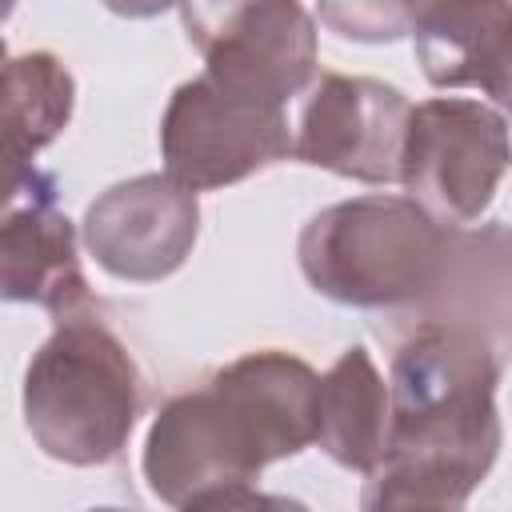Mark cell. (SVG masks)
I'll return each instance as SVG.
<instances>
[{"label":"cell","mask_w":512,"mask_h":512,"mask_svg":"<svg viewBox=\"0 0 512 512\" xmlns=\"http://www.w3.org/2000/svg\"><path fill=\"white\" fill-rule=\"evenodd\" d=\"M456 228L412 196H352L320 208L296 240L308 288L344 308H420L448 272Z\"/></svg>","instance_id":"1"},{"label":"cell","mask_w":512,"mask_h":512,"mask_svg":"<svg viewBox=\"0 0 512 512\" xmlns=\"http://www.w3.org/2000/svg\"><path fill=\"white\" fill-rule=\"evenodd\" d=\"M144 380L124 340L88 308L56 316L24 368V424L36 448L72 468H96L128 448Z\"/></svg>","instance_id":"2"},{"label":"cell","mask_w":512,"mask_h":512,"mask_svg":"<svg viewBox=\"0 0 512 512\" xmlns=\"http://www.w3.org/2000/svg\"><path fill=\"white\" fill-rule=\"evenodd\" d=\"M140 468L148 492L172 508H236L256 500L268 456L236 404L204 380L160 404Z\"/></svg>","instance_id":"3"},{"label":"cell","mask_w":512,"mask_h":512,"mask_svg":"<svg viewBox=\"0 0 512 512\" xmlns=\"http://www.w3.org/2000/svg\"><path fill=\"white\" fill-rule=\"evenodd\" d=\"M292 156L288 104L240 92L208 72L184 80L160 116V160L192 192H216Z\"/></svg>","instance_id":"4"},{"label":"cell","mask_w":512,"mask_h":512,"mask_svg":"<svg viewBox=\"0 0 512 512\" xmlns=\"http://www.w3.org/2000/svg\"><path fill=\"white\" fill-rule=\"evenodd\" d=\"M508 172V120L500 104L472 96H432L412 104L400 180L440 224L468 228L488 212Z\"/></svg>","instance_id":"5"},{"label":"cell","mask_w":512,"mask_h":512,"mask_svg":"<svg viewBox=\"0 0 512 512\" xmlns=\"http://www.w3.org/2000/svg\"><path fill=\"white\" fill-rule=\"evenodd\" d=\"M204 72L288 104L316 76V20L300 0H176Z\"/></svg>","instance_id":"6"},{"label":"cell","mask_w":512,"mask_h":512,"mask_svg":"<svg viewBox=\"0 0 512 512\" xmlns=\"http://www.w3.org/2000/svg\"><path fill=\"white\" fill-rule=\"evenodd\" d=\"M412 100L376 76L324 72L296 116L292 156L360 184H396Z\"/></svg>","instance_id":"7"},{"label":"cell","mask_w":512,"mask_h":512,"mask_svg":"<svg viewBox=\"0 0 512 512\" xmlns=\"http://www.w3.org/2000/svg\"><path fill=\"white\" fill-rule=\"evenodd\" d=\"M200 192L168 172H144L100 192L80 224L88 256L116 280L156 284L172 276L200 236Z\"/></svg>","instance_id":"8"},{"label":"cell","mask_w":512,"mask_h":512,"mask_svg":"<svg viewBox=\"0 0 512 512\" xmlns=\"http://www.w3.org/2000/svg\"><path fill=\"white\" fill-rule=\"evenodd\" d=\"M0 300L40 304L52 316L92 308L80 236L56 208V196L24 200L0 212Z\"/></svg>","instance_id":"9"},{"label":"cell","mask_w":512,"mask_h":512,"mask_svg":"<svg viewBox=\"0 0 512 512\" xmlns=\"http://www.w3.org/2000/svg\"><path fill=\"white\" fill-rule=\"evenodd\" d=\"M412 48L432 88H480L492 104L508 100L512 4L440 0L412 24Z\"/></svg>","instance_id":"10"},{"label":"cell","mask_w":512,"mask_h":512,"mask_svg":"<svg viewBox=\"0 0 512 512\" xmlns=\"http://www.w3.org/2000/svg\"><path fill=\"white\" fill-rule=\"evenodd\" d=\"M248 420L268 464L296 456L316 432V384L320 372L280 348L244 352L208 376Z\"/></svg>","instance_id":"11"},{"label":"cell","mask_w":512,"mask_h":512,"mask_svg":"<svg viewBox=\"0 0 512 512\" xmlns=\"http://www.w3.org/2000/svg\"><path fill=\"white\" fill-rule=\"evenodd\" d=\"M388 428H392L388 380L380 376L372 352L364 344H352L316 384L312 444H320V452L332 464L368 476L388 448Z\"/></svg>","instance_id":"12"},{"label":"cell","mask_w":512,"mask_h":512,"mask_svg":"<svg viewBox=\"0 0 512 512\" xmlns=\"http://www.w3.org/2000/svg\"><path fill=\"white\" fill-rule=\"evenodd\" d=\"M76 80L56 52L8 56L0 72V136L24 152H44L72 120Z\"/></svg>","instance_id":"13"},{"label":"cell","mask_w":512,"mask_h":512,"mask_svg":"<svg viewBox=\"0 0 512 512\" xmlns=\"http://www.w3.org/2000/svg\"><path fill=\"white\" fill-rule=\"evenodd\" d=\"M316 16L328 32L356 44H396L408 36L400 0H316Z\"/></svg>","instance_id":"14"},{"label":"cell","mask_w":512,"mask_h":512,"mask_svg":"<svg viewBox=\"0 0 512 512\" xmlns=\"http://www.w3.org/2000/svg\"><path fill=\"white\" fill-rule=\"evenodd\" d=\"M48 196H56V176L44 172L32 152L0 136V212L24 200H48Z\"/></svg>","instance_id":"15"},{"label":"cell","mask_w":512,"mask_h":512,"mask_svg":"<svg viewBox=\"0 0 512 512\" xmlns=\"http://www.w3.org/2000/svg\"><path fill=\"white\" fill-rule=\"evenodd\" d=\"M100 4L116 16H128V20H152L168 8H176V0H100Z\"/></svg>","instance_id":"16"},{"label":"cell","mask_w":512,"mask_h":512,"mask_svg":"<svg viewBox=\"0 0 512 512\" xmlns=\"http://www.w3.org/2000/svg\"><path fill=\"white\" fill-rule=\"evenodd\" d=\"M440 0H400V8H404V16H408V32H412V24L428 12V8H436Z\"/></svg>","instance_id":"17"},{"label":"cell","mask_w":512,"mask_h":512,"mask_svg":"<svg viewBox=\"0 0 512 512\" xmlns=\"http://www.w3.org/2000/svg\"><path fill=\"white\" fill-rule=\"evenodd\" d=\"M12 8H16V0H0V24L12 16Z\"/></svg>","instance_id":"18"},{"label":"cell","mask_w":512,"mask_h":512,"mask_svg":"<svg viewBox=\"0 0 512 512\" xmlns=\"http://www.w3.org/2000/svg\"><path fill=\"white\" fill-rule=\"evenodd\" d=\"M4 64H8V44H4V36H0V72H4Z\"/></svg>","instance_id":"19"}]
</instances>
